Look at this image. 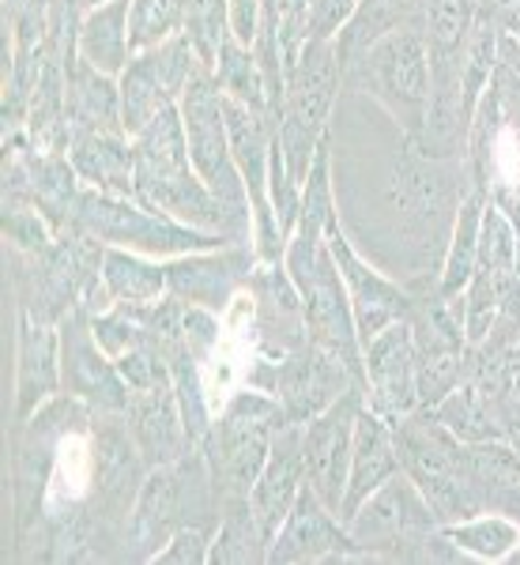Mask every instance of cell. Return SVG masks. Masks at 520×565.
Returning a JSON list of instances; mask_svg holds the SVG:
<instances>
[{"label":"cell","instance_id":"1","mask_svg":"<svg viewBox=\"0 0 520 565\" xmlns=\"http://www.w3.org/2000/svg\"><path fill=\"white\" fill-rule=\"evenodd\" d=\"M136 143V200L151 212H162L185 226L208 234H223L234 242H253V218L226 207L212 189L200 181L189 159L181 106L159 114Z\"/></svg>","mask_w":520,"mask_h":565},{"label":"cell","instance_id":"2","mask_svg":"<svg viewBox=\"0 0 520 565\" xmlns=\"http://www.w3.org/2000/svg\"><path fill=\"white\" fill-rule=\"evenodd\" d=\"M219 521V494L212 482L204 449H193L178 463L151 468L136 494L129 532H125V558L151 562L181 527L200 524L215 532Z\"/></svg>","mask_w":520,"mask_h":565},{"label":"cell","instance_id":"3","mask_svg":"<svg viewBox=\"0 0 520 565\" xmlns=\"http://www.w3.org/2000/svg\"><path fill=\"white\" fill-rule=\"evenodd\" d=\"M343 90L373 98L407 143L418 140L431 109V50L418 26L389 31L359 57L343 61Z\"/></svg>","mask_w":520,"mask_h":565},{"label":"cell","instance_id":"4","mask_svg":"<svg viewBox=\"0 0 520 565\" xmlns=\"http://www.w3.org/2000/svg\"><path fill=\"white\" fill-rule=\"evenodd\" d=\"M351 543L362 551L367 562H449L464 558L445 540L431 501L418 494V487L400 471L385 487L354 509V516L343 524Z\"/></svg>","mask_w":520,"mask_h":565},{"label":"cell","instance_id":"5","mask_svg":"<svg viewBox=\"0 0 520 565\" xmlns=\"http://www.w3.org/2000/svg\"><path fill=\"white\" fill-rule=\"evenodd\" d=\"M340 90H343V61L336 39L306 42L295 68L287 72L283 103L276 109V151L283 154V167H287V174L298 189L306 185L314 154L328 136V121H332Z\"/></svg>","mask_w":520,"mask_h":565},{"label":"cell","instance_id":"6","mask_svg":"<svg viewBox=\"0 0 520 565\" xmlns=\"http://www.w3.org/2000/svg\"><path fill=\"white\" fill-rule=\"evenodd\" d=\"M476 189L468 159H426L412 143H400V159L389 178V207L404 238L418 249H431L434 260L445 257L456 207Z\"/></svg>","mask_w":520,"mask_h":565},{"label":"cell","instance_id":"7","mask_svg":"<svg viewBox=\"0 0 520 565\" xmlns=\"http://www.w3.org/2000/svg\"><path fill=\"white\" fill-rule=\"evenodd\" d=\"M283 423H287V415H283L279 399L264 388L238 385L223 399L212 430L200 445L208 457V468H212L219 509L226 501L253 494V482H257Z\"/></svg>","mask_w":520,"mask_h":565},{"label":"cell","instance_id":"8","mask_svg":"<svg viewBox=\"0 0 520 565\" xmlns=\"http://www.w3.org/2000/svg\"><path fill=\"white\" fill-rule=\"evenodd\" d=\"M283 268H287L290 282L298 287L306 313V332L325 351L340 354L354 377L362 381V340L354 328L351 298H347L340 264H336L332 249H328V234L309 223H298L290 234L287 249H283Z\"/></svg>","mask_w":520,"mask_h":565},{"label":"cell","instance_id":"9","mask_svg":"<svg viewBox=\"0 0 520 565\" xmlns=\"http://www.w3.org/2000/svg\"><path fill=\"white\" fill-rule=\"evenodd\" d=\"M392 437H396L400 468L418 487V494L431 501L437 524L445 527L482 513L468 463V445L445 430L434 412L418 407L407 418H400L392 426Z\"/></svg>","mask_w":520,"mask_h":565},{"label":"cell","instance_id":"10","mask_svg":"<svg viewBox=\"0 0 520 565\" xmlns=\"http://www.w3.org/2000/svg\"><path fill=\"white\" fill-rule=\"evenodd\" d=\"M76 226L87 231L95 242L144 253V257H155V260H173V257H185V253L234 245V238L197 231V226H185L162 212H151V207H144L136 196H106V193H95V189H84Z\"/></svg>","mask_w":520,"mask_h":565},{"label":"cell","instance_id":"11","mask_svg":"<svg viewBox=\"0 0 520 565\" xmlns=\"http://www.w3.org/2000/svg\"><path fill=\"white\" fill-rule=\"evenodd\" d=\"M181 121H185L189 159L212 193L223 200L226 207L250 215V193L238 174V162L231 151V136H226V114H223V90L215 87L212 72H200L181 95Z\"/></svg>","mask_w":520,"mask_h":565},{"label":"cell","instance_id":"12","mask_svg":"<svg viewBox=\"0 0 520 565\" xmlns=\"http://www.w3.org/2000/svg\"><path fill=\"white\" fill-rule=\"evenodd\" d=\"M200 72H204V61L197 57L193 42L185 34H173L162 45L136 53L129 68L121 72V79H117L125 132L140 136L159 114L181 106V95H185Z\"/></svg>","mask_w":520,"mask_h":565},{"label":"cell","instance_id":"13","mask_svg":"<svg viewBox=\"0 0 520 565\" xmlns=\"http://www.w3.org/2000/svg\"><path fill=\"white\" fill-rule=\"evenodd\" d=\"M61 392L98 415H125L132 392L117 362L95 340V328L84 309H72L61 321Z\"/></svg>","mask_w":520,"mask_h":565},{"label":"cell","instance_id":"14","mask_svg":"<svg viewBox=\"0 0 520 565\" xmlns=\"http://www.w3.org/2000/svg\"><path fill=\"white\" fill-rule=\"evenodd\" d=\"M351 388H362V381L354 377V370L347 366L340 354L325 351L321 343L306 340L298 351H290L287 359L276 362L272 370V396L279 399L287 423L306 426L309 418L347 396Z\"/></svg>","mask_w":520,"mask_h":565},{"label":"cell","instance_id":"15","mask_svg":"<svg viewBox=\"0 0 520 565\" xmlns=\"http://www.w3.org/2000/svg\"><path fill=\"white\" fill-rule=\"evenodd\" d=\"M253 271H257L253 242H234L223 249L185 253V257L167 260L170 295L185 306L212 309V313H231L234 302L250 290Z\"/></svg>","mask_w":520,"mask_h":565},{"label":"cell","instance_id":"16","mask_svg":"<svg viewBox=\"0 0 520 565\" xmlns=\"http://www.w3.org/2000/svg\"><path fill=\"white\" fill-rule=\"evenodd\" d=\"M328 249H332L336 264H340L347 298H351L354 328H359L362 343H370L381 328L412 317L415 287H404V282L389 279L385 271L373 268V264L354 249V242L347 238L343 223H336L332 231H328Z\"/></svg>","mask_w":520,"mask_h":565},{"label":"cell","instance_id":"17","mask_svg":"<svg viewBox=\"0 0 520 565\" xmlns=\"http://www.w3.org/2000/svg\"><path fill=\"white\" fill-rule=\"evenodd\" d=\"M362 399L392 426L418 412L415 340L407 321L381 328L370 343H362Z\"/></svg>","mask_w":520,"mask_h":565},{"label":"cell","instance_id":"18","mask_svg":"<svg viewBox=\"0 0 520 565\" xmlns=\"http://www.w3.org/2000/svg\"><path fill=\"white\" fill-rule=\"evenodd\" d=\"M362 388H351L336 399L328 412L309 418L303 426V457H306V482L314 494L340 516V501L347 490V468H351L354 445V418L362 412Z\"/></svg>","mask_w":520,"mask_h":565},{"label":"cell","instance_id":"19","mask_svg":"<svg viewBox=\"0 0 520 565\" xmlns=\"http://www.w3.org/2000/svg\"><path fill=\"white\" fill-rule=\"evenodd\" d=\"M317 562H367V558L351 543L340 516L306 482L295 509L287 513V521H283L276 540L268 546V565H317Z\"/></svg>","mask_w":520,"mask_h":565},{"label":"cell","instance_id":"20","mask_svg":"<svg viewBox=\"0 0 520 565\" xmlns=\"http://www.w3.org/2000/svg\"><path fill=\"white\" fill-rule=\"evenodd\" d=\"M61 396V324L15 309V423Z\"/></svg>","mask_w":520,"mask_h":565},{"label":"cell","instance_id":"21","mask_svg":"<svg viewBox=\"0 0 520 565\" xmlns=\"http://www.w3.org/2000/svg\"><path fill=\"white\" fill-rule=\"evenodd\" d=\"M306 487V457H303V426L283 423L272 452L264 460L257 482H253V513L261 516V527L268 532V540H276V532L287 521V513L295 509L298 494ZM272 546V543H268Z\"/></svg>","mask_w":520,"mask_h":565},{"label":"cell","instance_id":"22","mask_svg":"<svg viewBox=\"0 0 520 565\" xmlns=\"http://www.w3.org/2000/svg\"><path fill=\"white\" fill-rule=\"evenodd\" d=\"M125 423H129V434L148 468L178 463L181 457H189L197 449L193 437L185 430V415H181L173 385L155 392H136L129 399V412H125Z\"/></svg>","mask_w":520,"mask_h":565},{"label":"cell","instance_id":"23","mask_svg":"<svg viewBox=\"0 0 520 565\" xmlns=\"http://www.w3.org/2000/svg\"><path fill=\"white\" fill-rule=\"evenodd\" d=\"M400 452L396 437H392V423H385L378 412L362 404L359 418H354V445H351V468H347V490L340 501V521L347 524L354 509L367 501L373 490L385 487L392 476H400Z\"/></svg>","mask_w":520,"mask_h":565},{"label":"cell","instance_id":"24","mask_svg":"<svg viewBox=\"0 0 520 565\" xmlns=\"http://www.w3.org/2000/svg\"><path fill=\"white\" fill-rule=\"evenodd\" d=\"M68 159L84 189L136 196V143L129 132H91L68 140Z\"/></svg>","mask_w":520,"mask_h":565},{"label":"cell","instance_id":"25","mask_svg":"<svg viewBox=\"0 0 520 565\" xmlns=\"http://www.w3.org/2000/svg\"><path fill=\"white\" fill-rule=\"evenodd\" d=\"M65 132L68 140L91 132H125L121 121V87L114 76L87 65L76 53L68 72V95H65Z\"/></svg>","mask_w":520,"mask_h":565},{"label":"cell","instance_id":"26","mask_svg":"<svg viewBox=\"0 0 520 565\" xmlns=\"http://www.w3.org/2000/svg\"><path fill=\"white\" fill-rule=\"evenodd\" d=\"M76 53L106 76L121 79L132 53V0H106L79 15Z\"/></svg>","mask_w":520,"mask_h":565},{"label":"cell","instance_id":"27","mask_svg":"<svg viewBox=\"0 0 520 565\" xmlns=\"http://www.w3.org/2000/svg\"><path fill=\"white\" fill-rule=\"evenodd\" d=\"M434 412L437 423L445 426L453 437H460L464 445H479V441H498L506 437V423H509V407L498 404L490 392H482L476 381L464 377L449 396L437 407H426Z\"/></svg>","mask_w":520,"mask_h":565},{"label":"cell","instance_id":"28","mask_svg":"<svg viewBox=\"0 0 520 565\" xmlns=\"http://www.w3.org/2000/svg\"><path fill=\"white\" fill-rule=\"evenodd\" d=\"M471 479L482 513H506L520 524V457L509 441H479L468 445Z\"/></svg>","mask_w":520,"mask_h":565},{"label":"cell","instance_id":"29","mask_svg":"<svg viewBox=\"0 0 520 565\" xmlns=\"http://www.w3.org/2000/svg\"><path fill=\"white\" fill-rule=\"evenodd\" d=\"M482 207H487V193H482L479 185L464 196L460 207H456L449 245H445L442 268H437V290H442L445 298L464 295V290H468V282H471V271H476V260H479Z\"/></svg>","mask_w":520,"mask_h":565},{"label":"cell","instance_id":"30","mask_svg":"<svg viewBox=\"0 0 520 565\" xmlns=\"http://www.w3.org/2000/svg\"><path fill=\"white\" fill-rule=\"evenodd\" d=\"M103 282L114 295V306H148L170 295L167 260L144 257V253L132 249H117V245H106L103 253Z\"/></svg>","mask_w":520,"mask_h":565},{"label":"cell","instance_id":"31","mask_svg":"<svg viewBox=\"0 0 520 565\" xmlns=\"http://www.w3.org/2000/svg\"><path fill=\"white\" fill-rule=\"evenodd\" d=\"M268 532L253 513V501L238 498L219 509L212 532V558L208 565H268Z\"/></svg>","mask_w":520,"mask_h":565},{"label":"cell","instance_id":"32","mask_svg":"<svg viewBox=\"0 0 520 565\" xmlns=\"http://www.w3.org/2000/svg\"><path fill=\"white\" fill-rule=\"evenodd\" d=\"M426 23V0H359L351 23L340 31V61L359 57L367 45H373L381 34L389 31H404V26H418L423 31Z\"/></svg>","mask_w":520,"mask_h":565},{"label":"cell","instance_id":"33","mask_svg":"<svg viewBox=\"0 0 520 565\" xmlns=\"http://www.w3.org/2000/svg\"><path fill=\"white\" fill-rule=\"evenodd\" d=\"M208 72H212L215 87L223 90V98L253 106V109H272L268 79H264L257 53H253V45H245L238 34H226L223 45H219L215 65Z\"/></svg>","mask_w":520,"mask_h":565},{"label":"cell","instance_id":"34","mask_svg":"<svg viewBox=\"0 0 520 565\" xmlns=\"http://www.w3.org/2000/svg\"><path fill=\"white\" fill-rule=\"evenodd\" d=\"M442 532L464 558L513 562V554L520 551V524L506 513H479L468 521L445 524Z\"/></svg>","mask_w":520,"mask_h":565},{"label":"cell","instance_id":"35","mask_svg":"<svg viewBox=\"0 0 520 565\" xmlns=\"http://www.w3.org/2000/svg\"><path fill=\"white\" fill-rule=\"evenodd\" d=\"M189 0H132V53L185 34Z\"/></svg>","mask_w":520,"mask_h":565},{"label":"cell","instance_id":"36","mask_svg":"<svg viewBox=\"0 0 520 565\" xmlns=\"http://www.w3.org/2000/svg\"><path fill=\"white\" fill-rule=\"evenodd\" d=\"M226 34H231V0H189L185 39L193 42L204 68L215 65L219 45H223Z\"/></svg>","mask_w":520,"mask_h":565},{"label":"cell","instance_id":"37","mask_svg":"<svg viewBox=\"0 0 520 565\" xmlns=\"http://www.w3.org/2000/svg\"><path fill=\"white\" fill-rule=\"evenodd\" d=\"M212 558V527L189 524L155 554V565H208Z\"/></svg>","mask_w":520,"mask_h":565},{"label":"cell","instance_id":"38","mask_svg":"<svg viewBox=\"0 0 520 565\" xmlns=\"http://www.w3.org/2000/svg\"><path fill=\"white\" fill-rule=\"evenodd\" d=\"M359 0H309V42H332L351 23Z\"/></svg>","mask_w":520,"mask_h":565},{"label":"cell","instance_id":"39","mask_svg":"<svg viewBox=\"0 0 520 565\" xmlns=\"http://www.w3.org/2000/svg\"><path fill=\"white\" fill-rule=\"evenodd\" d=\"M479 8L487 15H495V20L509 23V15L520 12V0H479Z\"/></svg>","mask_w":520,"mask_h":565},{"label":"cell","instance_id":"40","mask_svg":"<svg viewBox=\"0 0 520 565\" xmlns=\"http://www.w3.org/2000/svg\"><path fill=\"white\" fill-rule=\"evenodd\" d=\"M501 441L513 445V452L520 457V407H517L513 415H509V423H506V437H501Z\"/></svg>","mask_w":520,"mask_h":565},{"label":"cell","instance_id":"41","mask_svg":"<svg viewBox=\"0 0 520 565\" xmlns=\"http://www.w3.org/2000/svg\"><path fill=\"white\" fill-rule=\"evenodd\" d=\"M68 4H72V8H76V12H79V15H84V12H91V8L106 4V0H68Z\"/></svg>","mask_w":520,"mask_h":565},{"label":"cell","instance_id":"42","mask_svg":"<svg viewBox=\"0 0 520 565\" xmlns=\"http://www.w3.org/2000/svg\"><path fill=\"white\" fill-rule=\"evenodd\" d=\"M506 34H513V39L520 42V12L509 15V23H506Z\"/></svg>","mask_w":520,"mask_h":565}]
</instances>
